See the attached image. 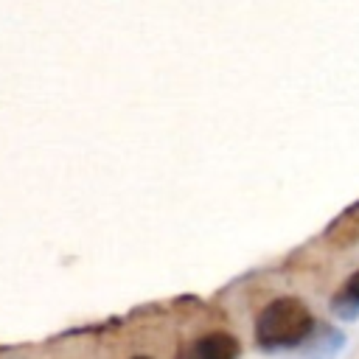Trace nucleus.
<instances>
[{"instance_id": "nucleus-1", "label": "nucleus", "mask_w": 359, "mask_h": 359, "mask_svg": "<svg viewBox=\"0 0 359 359\" xmlns=\"http://www.w3.org/2000/svg\"><path fill=\"white\" fill-rule=\"evenodd\" d=\"M317 331V320L311 314V309L300 300V297H275L269 300L258 317H255V345L261 351H292L306 345Z\"/></svg>"}, {"instance_id": "nucleus-2", "label": "nucleus", "mask_w": 359, "mask_h": 359, "mask_svg": "<svg viewBox=\"0 0 359 359\" xmlns=\"http://www.w3.org/2000/svg\"><path fill=\"white\" fill-rule=\"evenodd\" d=\"M241 345L230 331H208L182 348H177L174 359H238Z\"/></svg>"}, {"instance_id": "nucleus-3", "label": "nucleus", "mask_w": 359, "mask_h": 359, "mask_svg": "<svg viewBox=\"0 0 359 359\" xmlns=\"http://www.w3.org/2000/svg\"><path fill=\"white\" fill-rule=\"evenodd\" d=\"M331 311L339 320H356L359 317V269L339 286V292L331 297Z\"/></svg>"}, {"instance_id": "nucleus-4", "label": "nucleus", "mask_w": 359, "mask_h": 359, "mask_svg": "<svg viewBox=\"0 0 359 359\" xmlns=\"http://www.w3.org/2000/svg\"><path fill=\"white\" fill-rule=\"evenodd\" d=\"M325 236H328V241L337 244V247H345V244L356 241V238H359V205L348 208L339 219H334V224L325 230Z\"/></svg>"}, {"instance_id": "nucleus-5", "label": "nucleus", "mask_w": 359, "mask_h": 359, "mask_svg": "<svg viewBox=\"0 0 359 359\" xmlns=\"http://www.w3.org/2000/svg\"><path fill=\"white\" fill-rule=\"evenodd\" d=\"M132 359H151V356H132Z\"/></svg>"}]
</instances>
